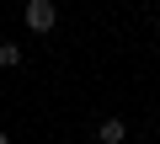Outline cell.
I'll return each mask as SVG.
<instances>
[{"instance_id":"cell-1","label":"cell","mask_w":160,"mask_h":144,"mask_svg":"<svg viewBox=\"0 0 160 144\" xmlns=\"http://www.w3.org/2000/svg\"><path fill=\"white\" fill-rule=\"evenodd\" d=\"M27 27L32 32H53L59 27V6L53 0H27Z\"/></svg>"},{"instance_id":"cell-2","label":"cell","mask_w":160,"mask_h":144,"mask_svg":"<svg viewBox=\"0 0 160 144\" xmlns=\"http://www.w3.org/2000/svg\"><path fill=\"white\" fill-rule=\"evenodd\" d=\"M123 139H128V123L123 117H102L96 123V144H123Z\"/></svg>"},{"instance_id":"cell-3","label":"cell","mask_w":160,"mask_h":144,"mask_svg":"<svg viewBox=\"0 0 160 144\" xmlns=\"http://www.w3.org/2000/svg\"><path fill=\"white\" fill-rule=\"evenodd\" d=\"M22 64V48L16 43H0V69H16Z\"/></svg>"},{"instance_id":"cell-4","label":"cell","mask_w":160,"mask_h":144,"mask_svg":"<svg viewBox=\"0 0 160 144\" xmlns=\"http://www.w3.org/2000/svg\"><path fill=\"white\" fill-rule=\"evenodd\" d=\"M0 144H11V133H0Z\"/></svg>"}]
</instances>
